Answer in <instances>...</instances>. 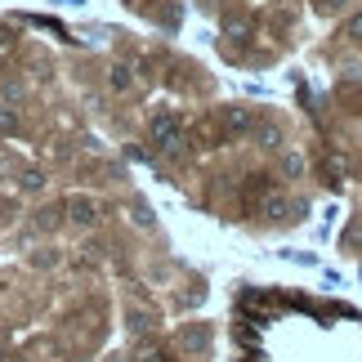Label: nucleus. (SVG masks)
<instances>
[{"label":"nucleus","instance_id":"f257e3e1","mask_svg":"<svg viewBox=\"0 0 362 362\" xmlns=\"http://www.w3.org/2000/svg\"><path fill=\"white\" fill-rule=\"evenodd\" d=\"M152 139H157V148L165 152V157H179V152H184L179 117H175V112H157V117H152Z\"/></svg>","mask_w":362,"mask_h":362},{"label":"nucleus","instance_id":"f03ea898","mask_svg":"<svg viewBox=\"0 0 362 362\" xmlns=\"http://www.w3.org/2000/svg\"><path fill=\"white\" fill-rule=\"evenodd\" d=\"M67 219H72V224H94V219H99V202L94 197H72L67 202Z\"/></svg>","mask_w":362,"mask_h":362},{"label":"nucleus","instance_id":"7ed1b4c3","mask_svg":"<svg viewBox=\"0 0 362 362\" xmlns=\"http://www.w3.org/2000/svg\"><path fill=\"white\" fill-rule=\"evenodd\" d=\"M250 125H255V117H250V107H228V112H224V134H228V139L246 134Z\"/></svg>","mask_w":362,"mask_h":362},{"label":"nucleus","instance_id":"20e7f679","mask_svg":"<svg viewBox=\"0 0 362 362\" xmlns=\"http://www.w3.org/2000/svg\"><path fill=\"white\" fill-rule=\"evenodd\" d=\"M259 211L269 215V219H286V211H291V202L282 197V192H264V202H259Z\"/></svg>","mask_w":362,"mask_h":362},{"label":"nucleus","instance_id":"39448f33","mask_svg":"<svg viewBox=\"0 0 362 362\" xmlns=\"http://www.w3.org/2000/svg\"><path fill=\"white\" fill-rule=\"evenodd\" d=\"M107 81H112V90H121V94H130L134 90V72H130V67H112V76H107Z\"/></svg>","mask_w":362,"mask_h":362},{"label":"nucleus","instance_id":"423d86ee","mask_svg":"<svg viewBox=\"0 0 362 362\" xmlns=\"http://www.w3.org/2000/svg\"><path fill=\"white\" fill-rule=\"evenodd\" d=\"M277 165H282L286 179H300L304 175V157H300V152H282V161H277Z\"/></svg>","mask_w":362,"mask_h":362},{"label":"nucleus","instance_id":"0eeeda50","mask_svg":"<svg viewBox=\"0 0 362 362\" xmlns=\"http://www.w3.org/2000/svg\"><path fill=\"white\" fill-rule=\"evenodd\" d=\"M340 36H349V40H358V45H362V13H354V18L344 23V32H340Z\"/></svg>","mask_w":362,"mask_h":362},{"label":"nucleus","instance_id":"6e6552de","mask_svg":"<svg viewBox=\"0 0 362 362\" xmlns=\"http://www.w3.org/2000/svg\"><path fill=\"white\" fill-rule=\"evenodd\" d=\"M259 144H264V148H277V144H282V134H277L273 125H264V130H259Z\"/></svg>","mask_w":362,"mask_h":362},{"label":"nucleus","instance_id":"1a4fd4ad","mask_svg":"<svg viewBox=\"0 0 362 362\" xmlns=\"http://www.w3.org/2000/svg\"><path fill=\"white\" fill-rule=\"evenodd\" d=\"M0 130H5V134H9V130H18V117H9V112H0Z\"/></svg>","mask_w":362,"mask_h":362},{"label":"nucleus","instance_id":"9d476101","mask_svg":"<svg viewBox=\"0 0 362 362\" xmlns=\"http://www.w3.org/2000/svg\"><path fill=\"white\" fill-rule=\"evenodd\" d=\"M23 188H27V192H36V188H40V175H36V170H32V175H23Z\"/></svg>","mask_w":362,"mask_h":362},{"label":"nucleus","instance_id":"9b49d317","mask_svg":"<svg viewBox=\"0 0 362 362\" xmlns=\"http://www.w3.org/2000/svg\"><path fill=\"white\" fill-rule=\"evenodd\" d=\"M313 5H317V9H322V13H331V9H340V5H344V0H313Z\"/></svg>","mask_w":362,"mask_h":362},{"label":"nucleus","instance_id":"f8f14e48","mask_svg":"<svg viewBox=\"0 0 362 362\" xmlns=\"http://www.w3.org/2000/svg\"><path fill=\"white\" fill-rule=\"evenodd\" d=\"M139 362H165L161 354H144V358H139Z\"/></svg>","mask_w":362,"mask_h":362},{"label":"nucleus","instance_id":"ddd939ff","mask_svg":"<svg viewBox=\"0 0 362 362\" xmlns=\"http://www.w3.org/2000/svg\"><path fill=\"white\" fill-rule=\"evenodd\" d=\"M0 362H5V340H0Z\"/></svg>","mask_w":362,"mask_h":362}]
</instances>
